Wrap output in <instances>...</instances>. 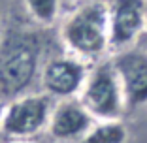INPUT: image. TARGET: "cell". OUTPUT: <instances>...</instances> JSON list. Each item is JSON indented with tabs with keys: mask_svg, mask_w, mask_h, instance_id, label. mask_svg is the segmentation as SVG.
I'll return each instance as SVG.
<instances>
[{
	"mask_svg": "<svg viewBox=\"0 0 147 143\" xmlns=\"http://www.w3.org/2000/svg\"><path fill=\"white\" fill-rule=\"evenodd\" d=\"M13 143H28V141H13Z\"/></svg>",
	"mask_w": 147,
	"mask_h": 143,
	"instance_id": "11",
	"label": "cell"
},
{
	"mask_svg": "<svg viewBox=\"0 0 147 143\" xmlns=\"http://www.w3.org/2000/svg\"><path fill=\"white\" fill-rule=\"evenodd\" d=\"M94 124L96 121L81 105V102L72 98L62 100L59 105L53 107L47 122V132L59 141H76V139L81 141Z\"/></svg>",
	"mask_w": 147,
	"mask_h": 143,
	"instance_id": "8",
	"label": "cell"
},
{
	"mask_svg": "<svg viewBox=\"0 0 147 143\" xmlns=\"http://www.w3.org/2000/svg\"><path fill=\"white\" fill-rule=\"evenodd\" d=\"M89 75V68L76 56L51 58L42 70V85L45 94L51 98L72 100L79 96Z\"/></svg>",
	"mask_w": 147,
	"mask_h": 143,
	"instance_id": "6",
	"label": "cell"
},
{
	"mask_svg": "<svg viewBox=\"0 0 147 143\" xmlns=\"http://www.w3.org/2000/svg\"><path fill=\"white\" fill-rule=\"evenodd\" d=\"M79 102L96 122L121 121L126 105L111 62H100L89 70L87 81L79 92Z\"/></svg>",
	"mask_w": 147,
	"mask_h": 143,
	"instance_id": "3",
	"label": "cell"
},
{
	"mask_svg": "<svg viewBox=\"0 0 147 143\" xmlns=\"http://www.w3.org/2000/svg\"><path fill=\"white\" fill-rule=\"evenodd\" d=\"M61 40L79 60L100 58L109 49V4L91 0L74 9L61 26Z\"/></svg>",
	"mask_w": 147,
	"mask_h": 143,
	"instance_id": "1",
	"label": "cell"
},
{
	"mask_svg": "<svg viewBox=\"0 0 147 143\" xmlns=\"http://www.w3.org/2000/svg\"><path fill=\"white\" fill-rule=\"evenodd\" d=\"M121 83L126 109L142 107L147 104V53L126 49L111 60Z\"/></svg>",
	"mask_w": 147,
	"mask_h": 143,
	"instance_id": "7",
	"label": "cell"
},
{
	"mask_svg": "<svg viewBox=\"0 0 147 143\" xmlns=\"http://www.w3.org/2000/svg\"><path fill=\"white\" fill-rule=\"evenodd\" d=\"M126 128L121 121L96 122L91 132L81 139V143H125Z\"/></svg>",
	"mask_w": 147,
	"mask_h": 143,
	"instance_id": "9",
	"label": "cell"
},
{
	"mask_svg": "<svg viewBox=\"0 0 147 143\" xmlns=\"http://www.w3.org/2000/svg\"><path fill=\"white\" fill-rule=\"evenodd\" d=\"M145 32H147V30H145Z\"/></svg>",
	"mask_w": 147,
	"mask_h": 143,
	"instance_id": "12",
	"label": "cell"
},
{
	"mask_svg": "<svg viewBox=\"0 0 147 143\" xmlns=\"http://www.w3.org/2000/svg\"><path fill=\"white\" fill-rule=\"evenodd\" d=\"M25 6L30 17L43 26L53 25L61 11V0H25Z\"/></svg>",
	"mask_w": 147,
	"mask_h": 143,
	"instance_id": "10",
	"label": "cell"
},
{
	"mask_svg": "<svg viewBox=\"0 0 147 143\" xmlns=\"http://www.w3.org/2000/svg\"><path fill=\"white\" fill-rule=\"evenodd\" d=\"M53 107V98L45 92L17 96L0 113V134L15 141H25L47 130Z\"/></svg>",
	"mask_w": 147,
	"mask_h": 143,
	"instance_id": "4",
	"label": "cell"
},
{
	"mask_svg": "<svg viewBox=\"0 0 147 143\" xmlns=\"http://www.w3.org/2000/svg\"><path fill=\"white\" fill-rule=\"evenodd\" d=\"M145 30V0H113L109 4V49L126 51Z\"/></svg>",
	"mask_w": 147,
	"mask_h": 143,
	"instance_id": "5",
	"label": "cell"
},
{
	"mask_svg": "<svg viewBox=\"0 0 147 143\" xmlns=\"http://www.w3.org/2000/svg\"><path fill=\"white\" fill-rule=\"evenodd\" d=\"M40 40L34 34L17 32L0 45V92L6 98L26 94L40 70Z\"/></svg>",
	"mask_w": 147,
	"mask_h": 143,
	"instance_id": "2",
	"label": "cell"
}]
</instances>
